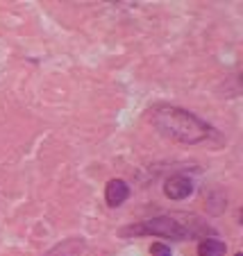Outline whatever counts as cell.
<instances>
[{"mask_svg": "<svg viewBox=\"0 0 243 256\" xmlns=\"http://www.w3.org/2000/svg\"><path fill=\"white\" fill-rule=\"evenodd\" d=\"M150 122L161 136L184 145H195L214 136V127L200 116L186 112L182 106L157 104L150 112Z\"/></svg>", "mask_w": 243, "mask_h": 256, "instance_id": "1", "label": "cell"}, {"mask_svg": "<svg viewBox=\"0 0 243 256\" xmlns=\"http://www.w3.org/2000/svg\"><path fill=\"white\" fill-rule=\"evenodd\" d=\"M121 236H157V238H166V240H184L191 236V229L184 227L182 222H177L175 218L170 216H157L143 222H136L132 227L123 229Z\"/></svg>", "mask_w": 243, "mask_h": 256, "instance_id": "2", "label": "cell"}, {"mask_svg": "<svg viewBox=\"0 0 243 256\" xmlns=\"http://www.w3.org/2000/svg\"><path fill=\"white\" fill-rule=\"evenodd\" d=\"M164 193H166V198L173 200V202L186 200L193 193V179L186 177V174H170L164 184Z\"/></svg>", "mask_w": 243, "mask_h": 256, "instance_id": "3", "label": "cell"}, {"mask_svg": "<svg viewBox=\"0 0 243 256\" xmlns=\"http://www.w3.org/2000/svg\"><path fill=\"white\" fill-rule=\"evenodd\" d=\"M127 198H130V186H127L125 179H112V182H107V186H105V202L109 206L112 208L121 206V204H125Z\"/></svg>", "mask_w": 243, "mask_h": 256, "instance_id": "4", "label": "cell"}, {"mask_svg": "<svg viewBox=\"0 0 243 256\" xmlns=\"http://www.w3.org/2000/svg\"><path fill=\"white\" fill-rule=\"evenodd\" d=\"M84 250V240L82 238H68V240L55 245L53 250H48L44 256H80Z\"/></svg>", "mask_w": 243, "mask_h": 256, "instance_id": "5", "label": "cell"}, {"mask_svg": "<svg viewBox=\"0 0 243 256\" xmlns=\"http://www.w3.org/2000/svg\"><path fill=\"white\" fill-rule=\"evenodd\" d=\"M227 245L218 238H204L198 245V256H223Z\"/></svg>", "mask_w": 243, "mask_h": 256, "instance_id": "6", "label": "cell"}, {"mask_svg": "<svg viewBox=\"0 0 243 256\" xmlns=\"http://www.w3.org/2000/svg\"><path fill=\"white\" fill-rule=\"evenodd\" d=\"M150 256H173V252H170V247L164 245V242H152Z\"/></svg>", "mask_w": 243, "mask_h": 256, "instance_id": "7", "label": "cell"}, {"mask_svg": "<svg viewBox=\"0 0 243 256\" xmlns=\"http://www.w3.org/2000/svg\"><path fill=\"white\" fill-rule=\"evenodd\" d=\"M234 256H243V254H241V252H238V254H234Z\"/></svg>", "mask_w": 243, "mask_h": 256, "instance_id": "8", "label": "cell"}]
</instances>
